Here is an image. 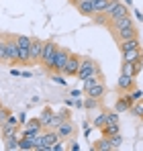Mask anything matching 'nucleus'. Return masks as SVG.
Listing matches in <instances>:
<instances>
[{"label":"nucleus","mask_w":143,"mask_h":151,"mask_svg":"<svg viewBox=\"0 0 143 151\" xmlns=\"http://www.w3.org/2000/svg\"><path fill=\"white\" fill-rule=\"evenodd\" d=\"M57 51H59V45H57L55 41L47 39V41H45V45H43V55H41V68H43V70L53 72V63H55Z\"/></svg>","instance_id":"1"},{"label":"nucleus","mask_w":143,"mask_h":151,"mask_svg":"<svg viewBox=\"0 0 143 151\" xmlns=\"http://www.w3.org/2000/svg\"><path fill=\"white\" fill-rule=\"evenodd\" d=\"M100 72H102V70H100V65H98L96 59H92V57H82V63H80V70H78L76 78L82 82V80H86L88 76L100 74Z\"/></svg>","instance_id":"2"},{"label":"nucleus","mask_w":143,"mask_h":151,"mask_svg":"<svg viewBox=\"0 0 143 151\" xmlns=\"http://www.w3.org/2000/svg\"><path fill=\"white\" fill-rule=\"evenodd\" d=\"M4 39H6V47H8L10 65H19V55H21V47H19L17 35H12V33H4Z\"/></svg>","instance_id":"3"},{"label":"nucleus","mask_w":143,"mask_h":151,"mask_svg":"<svg viewBox=\"0 0 143 151\" xmlns=\"http://www.w3.org/2000/svg\"><path fill=\"white\" fill-rule=\"evenodd\" d=\"M43 39H33L31 47H29V65H41V55H43Z\"/></svg>","instance_id":"4"},{"label":"nucleus","mask_w":143,"mask_h":151,"mask_svg":"<svg viewBox=\"0 0 143 151\" xmlns=\"http://www.w3.org/2000/svg\"><path fill=\"white\" fill-rule=\"evenodd\" d=\"M104 14L108 17V23H110V21H115V19L127 17V14H129V6H127L125 2H121V0H113V2H110V6L106 8V12H104Z\"/></svg>","instance_id":"5"},{"label":"nucleus","mask_w":143,"mask_h":151,"mask_svg":"<svg viewBox=\"0 0 143 151\" xmlns=\"http://www.w3.org/2000/svg\"><path fill=\"white\" fill-rule=\"evenodd\" d=\"M70 55H72V51L68 49V47H61V45H59V51H57V57H55V63H53V72H51V74H64Z\"/></svg>","instance_id":"6"},{"label":"nucleus","mask_w":143,"mask_h":151,"mask_svg":"<svg viewBox=\"0 0 143 151\" xmlns=\"http://www.w3.org/2000/svg\"><path fill=\"white\" fill-rule=\"evenodd\" d=\"M41 131H43V125H41L39 116H37V119H29V121L21 127V137H35V135L41 133Z\"/></svg>","instance_id":"7"},{"label":"nucleus","mask_w":143,"mask_h":151,"mask_svg":"<svg viewBox=\"0 0 143 151\" xmlns=\"http://www.w3.org/2000/svg\"><path fill=\"white\" fill-rule=\"evenodd\" d=\"M55 131H57V135H59L61 141H64V139H74V137L78 135V127L72 123V119H66V121L57 127Z\"/></svg>","instance_id":"8"},{"label":"nucleus","mask_w":143,"mask_h":151,"mask_svg":"<svg viewBox=\"0 0 143 151\" xmlns=\"http://www.w3.org/2000/svg\"><path fill=\"white\" fill-rule=\"evenodd\" d=\"M137 88V84H135V76H127V74H121L117 78V90H119L121 94H125V92H133Z\"/></svg>","instance_id":"9"},{"label":"nucleus","mask_w":143,"mask_h":151,"mask_svg":"<svg viewBox=\"0 0 143 151\" xmlns=\"http://www.w3.org/2000/svg\"><path fill=\"white\" fill-rule=\"evenodd\" d=\"M80 63H82V55L72 51L70 59H68V65H66V70H64V76H68V78H76L78 70H80Z\"/></svg>","instance_id":"10"},{"label":"nucleus","mask_w":143,"mask_h":151,"mask_svg":"<svg viewBox=\"0 0 143 151\" xmlns=\"http://www.w3.org/2000/svg\"><path fill=\"white\" fill-rule=\"evenodd\" d=\"M57 141H61V139L55 129H43V151H51Z\"/></svg>","instance_id":"11"},{"label":"nucleus","mask_w":143,"mask_h":151,"mask_svg":"<svg viewBox=\"0 0 143 151\" xmlns=\"http://www.w3.org/2000/svg\"><path fill=\"white\" fill-rule=\"evenodd\" d=\"M113 37L117 39V41H129V39H137L139 37V29L133 25V27H127V29H121L117 33H113Z\"/></svg>","instance_id":"12"},{"label":"nucleus","mask_w":143,"mask_h":151,"mask_svg":"<svg viewBox=\"0 0 143 151\" xmlns=\"http://www.w3.org/2000/svg\"><path fill=\"white\" fill-rule=\"evenodd\" d=\"M133 19H131V14H127V17H121V19H115V21H110L108 23V31L110 33H117L121 29H127V27H133Z\"/></svg>","instance_id":"13"},{"label":"nucleus","mask_w":143,"mask_h":151,"mask_svg":"<svg viewBox=\"0 0 143 151\" xmlns=\"http://www.w3.org/2000/svg\"><path fill=\"white\" fill-rule=\"evenodd\" d=\"M82 17H86V19H92L96 12H94V4H92V0H80L76 6H74Z\"/></svg>","instance_id":"14"},{"label":"nucleus","mask_w":143,"mask_h":151,"mask_svg":"<svg viewBox=\"0 0 143 151\" xmlns=\"http://www.w3.org/2000/svg\"><path fill=\"white\" fill-rule=\"evenodd\" d=\"M19 135H21V131H19V125L4 123V125L0 127V137H2V141H6V139H10V137H19Z\"/></svg>","instance_id":"15"},{"label":"nucleus","mask_w":143,"mask_h":151,"mask_svg":"<svg viewBox=\"0 0 143 151\" xmlns=\"http://www.w3.org/2000/svg\"><path fill=\"white\" fill-rule=\"evenodd\" d=\"M66 119H72V110H57V112H53L51 123H49L47 129H57V127L61 125Z\"/></svg>","instance_id":"16"},{"label":"nucleus","mask_w":143,"mask_h":151,"mask_svg":"<svg viewBox=\"0 0 143 151\" xmlns=\"http://www.w3.org/2000/svg\"><path fill=\"white\" fill-rule=\"evenodd\" d=\"M86 96H92V98H98V100H102L104 96H106V84L104 82H98L96 86H92L88 92H84Z\"/></svg>","instance_id":"17"},{"label":"nucleus","mask_w":143,"mask_h":151,"mask_svg":"<svg viewBox=\"0 0 143 151\" xmlns=\"http://www.w3.org/2000/svg\"><path fill=\"white\" fill-rule=\"evenodd\" d=\"M123 55V61H137V59H143V47H135V49H129Z\"/></svg>","instance_id":"18"},{"label":"nucleus","mask_w":143,"mask_h":151,"mask_svg":"<svg viewBox=\"0 0 143 151\" xmlns=\"http://www.w3.org/2000/svg\"><path fill=\"white\" fill-rule=\"evenodd\" d=\"M92 149L94 151H113V143H110V139L108 137H102V139H98L94 145H92Z\"/></svg>","instance_id":"19"},{"label":"nucleus","mask_w":143,"mask_h":151,"mask_svg":"<svg viewBox=\"0 0 143 151\" xmlns=\"http://www.w3.org/2000/svg\"><path fill=\"white\" fill-rule=\"evenodd\" d=\"M0 63L10 65V57H8V47H6V39H4V35L0 37Z\"/></svg>","instance_id":"20"},{"label":"nucleus","mask_w":143,"mask_h":151,"mask_svg":"<svg viewBox=\"0 0 143 151\" xmlns=\"http://www.w3.org/2000/svg\"><path fill=\"white\" fill-rule=\"evenodd\" d=\"M53 108L51 106H45L43 110H41V114H39V121H41V125H43V129H47L49 123H51V116H53Z\"/></svg>","instance_id":"21"},{"label":"nucleus","mask_w":143,"mask_h":151,"mask_svg":"<svg viewBox=\"0 0 143 151\" xmlns=\"http://www.w3.org/2000/svg\"><path fill=\"white\" fill-rule=\"evenodd\" d=\"M135 47H141L139 37H137V39H129V41H121L119 43V51L121 53H125V51H129V49H135Z\"/></svg>","instance_id":"22"},{"label":"nucleus","mask_w":143,"mask_h":151,"mask_svg":"<svg viewBox=\"0 0 143 151\" xmlns=\"http://www.w3.org/2000/svg\"><path fill=\"white\" fill-rule=\"evenodd\" d=\"M19 149H23V151H35L33 137H21V139H19Z\"/></svg>","instance_id":"23"},{"label":"nucleus","mask_w":143,"mask_h":151,"mask_svg":"<svg viewBox=\"0 0 143 151\" xmlns=\"http://www.w3.org/2000/svg\"><path fill=\"white\" fill-rule=\"evenodd\" d=\"M133 116H137V119H141L143 121V98H139V100H135V104L131 106V110H129Z\"/></svg>","instance_id":"24"},{"label":"nucleus","mask_w":143,"mask_h":151,"mask_svg":"<svg viewBox=\"0 0 143 151\" xmlns=\"http://www.w3.org/2000/svg\"><path fill=\"white\" fill-rule=\"evenodd\" d=\"M106 123H108V110H102V112L94 119V123H92V125H94V129H102Z\"/></svg>","instance_id":"25"},{"label":"nucleus","mask_w":143,"mask_h":151,"mask_svg":"<svg viewBox=\"0 0 143 151\" xmlns=\"http://www.w3.org/2000/svg\"><path fill=\"white\" fill-rule=\"evenodd\" d=\"M110 2L113 0H92V4H94V12H106V8L110 6Z\"/></svg>","instance_id":"26"},{"label":"nucleus","mask_w":143,"mask_h":151,"mask_svg":"<svg viewBox=\"0 0 143 151\" xmlns=\"http://www.w3.org/2000/svg\"><path fill=\"white\" fill-rule=\"evenodd\" d=\"M100 133H102V137H113L119 133V125H104L100 129Z\"/></svg>","instance_id":"27"},{"label":"nucleus","mask_w":143,"mask_h":151,"mask_svg":"<svg viewBox=\"0 0 143 151\" xmlns=\"http://www.w3.org/2000/svg\"><path fill=\"white\" fill-rule=\"evenodd\" d=\"M121 74L135 76V65H133V61H123V63H121ZM135 78H137V76H135Z\"/></svg>","instance_id":"28"},{"label":"nucleus","mask_w":143,"mask_h":151,"mask_svg":"<svg viewBox=\"0 0 143 151\" xmlns=\"http://www.w3.org/2000/svg\"><path fill=\"white\" fill-rule=\"evenodd\" d=\"M19 139H21V135H19V137H10V139H6V141H4V149L17 151V149H19Z\"/></svg>","instance_id":"29"},{"label":"nucleus","mask_w":143,"mask_h":151,"mask_svg":"<svg viewBox=\"0 0 143 151\" xmlns=\"http://www.w3.org/2000/svg\"><path fill=\"white\" fill-rule=\"evenodd\" d=\"M84 108H86V110L100 108V100H98V98H92V96H86V98H84Z\"/></svg>","instance_id":"30"},{"label":"nucleus","mask_w":143,"mask_h":151,"mask_svg":"<svg viewBox=\"0 0 143 151\" xmlns=\"http://www.w3.org/2000/svg\"><path fill=\"white\" fill-rule=\"evenodd\" d=\"M17 41H19V47L29 49L31 43H33V37H29V35H17Z\"/></svg>","instance_id":"31"},{"label":"nucleus","mask_w":143,"mask_h":151,"mask_svg":"<svg viewBox=\"0 0 143 151\" xmlns=\"http://www.w3.org/2000/svg\"><path fill=\"white\" fill-rule=\"evenodd\" d=\"M8 116H10V108L2 106V108H0V127H2L4 123H6V121H8Z\"/></svg>","instance_id":"32"},{"label":"nucleus","mask_w":143,"mask_h":151,"mask_svg":"<svg viewBox=\"0 0 143 151\" xmlns=\"http://www.w3.org/2000/svg\"><path fill=\"white\" fill-rule=\"evenodd\" d=\"M106 125H119V112L117 110H108V123Z\"/></svg>","instance_id":"33"},{"label":"nucleus","mask_w":143,"mask_h":151,"mask_svg":"<svg viewBox=\"0 0 143 151\" xmlns=\"http://www.w3.org/2000/svg\"><path fill=\"white\" fill-rule=\"evenodd\" d=\"M108 139H110V143H113V147H115V149H119L121 143H123V137H121L119 133H117V135H113V137H108Z\"/></svg>","instance_id":"34"},{"label":"nucleus","mask_w":143,"mask_h":151,"mask_svg":"<svg viewBox=\"0 0 143 151\" xmlns=\"http://www.w3.org/2000/svg\"><path fill=\"white\" fill-rule=\"evenodd\" d=\"M61 76H64V74H53V76H51V80H53L55 84H59V86H66V80H64Z\"/></svg>","instance_id":"35"},{"label":"nucleus","mask_w":143,"mask_h":151,"mask_svg":"<svg viewBox=\"0 0 143 151\" xmlns=\"http://www.w3.org/2000/svg\"><path fill=\"white\" fill-rule=\"evenodd\" d=\"M133 65H135V76H139V74H141V70H143V59L133 61Z\"/></svg>","instance_id":"36"},{"label":"nucleus","mask_w":143,"mask_h":151,"mask_svg":"<svg viewBox=\"0 0 143 151\" xmlns=\"http://www.w3.org/2000/svg\"><path fill=\"white\" fill-rule=\"evenodd\" d=\"M82 94H84V90H78V88H74V90L70 92V98H80Z\"/></svg>","instance_id":"37"},{"label":"nucleus","mask_w":143,"mask_h":151,"mask_svg":"<svg viewBox=\"0 0 143 151\" xmlns=\"http://www.w3.org/2000/svg\"><path fill=\"white\" fill-rule=\"evenodd\" d=\"M64 149H66V147L61 145V141H57V143L53 145V149H51V151H64Z\"/></svg>","instance_id":"38"},{"label":"nucleus","mask_w":143,"mask_h":151,"mask_svg":"<svg viewBox=\"0 0 143 151\" xmlns=\"http://www.w3.org/2000/svg\"><path fill=\"white\" fill-rule=\"evenodd\" d=\"M27 121H29V119H27V114H25V112H21V114H19V123H21V127H23Z\"/></svg>","instance_id":"39"},{"label":"nucleus","mask_w":143,"mask_h":151,"mask_svg":"<svg viewBox=\"0 0 143 151\" xmlns=\"http://www.w3.org/2000/svg\"><path fill=\"white\" fill-rule=\"evenodd\" d=\"M70 143H72V145H70V149H72V151H80V145H78L74 139H70Z\"/></svg>","instance_id":"40"},{"label":"nucleus","mask_w":143,"mask_h":151,"mask_svg":"<svg viewBox=\"0 0 143 151\" xmlns=\"http://www.w3.org/2000/svg\"><path fill=\"white\" fill-rule=\"evenodd\" d=\"M133 96H135V100H139V98H141V90L135 88V90H133Z\"/></svg>","instance_id":"41"},{"label":"nucleus","mask_w":143,"mask_h":151,"mask_svg":"<svg viewBox=\"0 0 143 151\" xmlns=\"http://www.w3.org/2000/svg\"><path fill=\"white\" fill-rule=\"evenodd\" d=\"M10 74H12V76H19V78H21V76H23V72H19V70H14V68H12V70H10Z\"/></svg>","instance_id":"42"},{"label":"nucleus","mask_w":143,"mask_h":151,"mask_svg":"<svg viewBox=\"0 0 143 151\" xmlns=\"http://www.w3.org/2000/svg\"><path fill=\"white\" fill-rule=\"evenodd\" d=\"M133 12H135V17H137V21H143V14L139 12V10H133Z\"/></svg>","instance_id":"43"},{"label":"nucleus","mask_w":143,"mask_h":151,"mask_svg":"<svg viewBox=\"0 0 143 151\" xmlns=\"http://www.w3.org/2000/svg\"><path fill=\"white\" fill-rule=\"evenodd\" d=\"M68 2H70L72 6H76V4H78V2H80V0H68Z\"/></svg>","instance_id":"44"},{"label":"nucleus","mask_w":143,"mask_h":151,"mask_svg":"<svg viewBox=\"0 0 143 151\" xmlns=\"http://www.w3.org/2000/svg\"><path fill=\"white\" fill-rule=\"evenodd\" d=\"M123 2H125L127 6H131V4H133V0H123Z\"/></svg>","instance_id":"45"},{"label":"nucleus","mask_w":143,"mask_h":151,"mask_svg":"<svg viewBox=\"0 0 143 151\" xmlns=\"http://www.w3.org/2000/svg\"><path fill=\"white\" fill-rule=\"evenodd\" d=\"M0 108H2V102H0Z\"/></svg>","instance_id":"46"},{"label":"nucleus","mask_w":143,"mask_h":151,"mask_svg":"<svg viewBox=\"0 0 143 151\" xmlns=\"http://www.w3.org/2000/svg\"><path fill=\"white\" fill-rule=\"evenodd\" d=\"M0 37H2V35H0Z\"/></svg>","instance_id":"47"}]
</instances>
